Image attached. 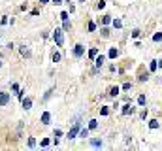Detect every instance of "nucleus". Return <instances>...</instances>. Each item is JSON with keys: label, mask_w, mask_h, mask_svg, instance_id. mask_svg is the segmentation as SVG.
<instances>
[{"label": "nucleus", "mask_w": 162, "mask_h": 151, "mask_svg": "<svg viewBox=\"0 0 162 151\" xmlns=\"http://www.w3.org/2000/svg\"><path fill=\"white\" fill-rule=\"evenodd\" d=\"M53 38H55L57 46H59V47H62V44H64V36H62V30H55V34H53Z\"/></svg>", "instance_id": "obj_1"}, {"label": "nucleus", "mask_w": 162, "mask_h": 151, "mask_svg": "<svg viewBox=\"0 0 162 151\" xmlns=\"http://www.w3.org/2000/svg\"><path fill=\"white\" fill-rule=\"evenodd\" d=\"M79 128H81V125H79V123H74L72 131L68 132V138H70V140H72V138H75V136H77V132H79Z\"/></svg>", "instance_id": "obj_2"}, {"label": "nucleus", "mask_w": 162, "mask_h": 151, "mask_svg": "<svg viewBox=\"0 0 162 151\" xmlns=\"http://www.w3.org/2000/svg\"><path fill=\"white\" fill-rule=\"evenodd\" d=\"M83 53H85V47H83L81 44H77V46L74 47V57H77V59H79V57H83Z\"/></svg>", "instance_id": "obj_3"}, {"label": "nucleus", "mask_w": 162, "mask_h": 151, "mask_svg": "<svg viewBox=\"0 0 162 151\" xmlns=\"http://www.w3.org/2000/svg\"><path fill=\"white\" fill-rule=\"evenodd\" d=\"M8 102H9V96L6 93H0V106H6Z\"/></svg>", "instance_id": "obj_4"}, {"label": "nucleus", "mask_w": 162, "mask_h": 151, "mask_svg": "<svg viewBox=\"0 0 162 151\" xmlns=\"http://www.w3.org/2000/svg\"><path fill=\"white\" fill-rule=\"evenodd\" d=\"M94 59H96V61H94V64H96V68H100V66H102V64H104V61H106V57H104V55H100V57H98V55H96Z\"/></svg>", "instance_id": "obj_5"}, {"label": "nucleus", "mask_w": 162, "mask_h": 151, "mask_svg": "<svg viewBox=\"0 0 162 151\" xmlns=\"http://www.w3.org/2000/svg\"><path fill=\"white\" fill-rule=\"evenodd\" d=\"M49 121H51V113L45 112L44 115H41V123H44V125H49Z\"/></svg>", "instance_id": "obj_6"}, {"label": "nucleus", "mask_w": 162, "mask_h": 151, "mask_svg": "<svg viewBox=\"0 0 162 151\" xmlns=\"http://www.w3.org/2000/svg\"><path fill=\"white\" fill-rule=\"evenodd\" d=\"M123 113H124V115H128V113H134V108H132L130 104H124V108H123Z\"/></svg>", "instance_id": "obj_7"}, {"label": "nucleus", "mask_w": 162, "mask_h": 151, "mask_svg": "<svg viewBox=\"0 0 162 151\" xmlns=\"http://www.w3.org/2000/svg\"><path fill=\"white\" fill-rule=\"evenodd\" d=\"M19 51H21V55H23V57H30V49H27L25 46H21Z\"/></svg>", "instance_id": "obj_8"}, {"label": "nucleus", "mask_w": 162, "mask_h": 151, "mask_svg": "<svg viewBox=\"0 0 162 151\" xmlns=\"http://www.w3.org/2000/svg\"><path fill=\"white\" fill-rule=\"evenodd\" d=\"M30 106H32V100L30 98H23V110H30Z\"/></svg>", "instance_id": "obj_9"}, {"label": "nucleus", "mask_w": 162, "mask_h": 151, "mask_svg": "<svg viewBox=\"0 0 162 151\" xmlns=\"http://www.w3.org/2000/svg\"><path fill=\"white\" fill-rule=\"evenodd\" d=\"M91 144H92V147H102V140L92 138V140H91Z\"/></svg>", "instance_id": "obj_10"}, {"label": "nucleus", "mask_w": 162, "mask_h": 151, "mask_svg": "<svg viewBox=\"0 0 162 151\" xmlns=\"http://www.w3.org/2000/svg\"><path fill=\"white\" fill-rule=\"evenodd\" d=\"M79 134H81V138H87L89 136V128H79Z\"/></svg>", "instance_id": "obj_11"}, {"label": "nucleus", "mask_w": 162, "mask_h": 151, "mask_svg": "<svg viewBox=\"0 0 162 151\" xmlns=\"http://www.w3.org/2000/svg\"><path fill=\"white\" fill-rule=\"evenodd\" d=\"M96 55H98V49H96V47H92V49L89 51V57H91V59H94Z\"/></svg>", "instance_id": "obj_12"}, {"label": "nucleus", "mask_w": 162, "mask_h": 151, "mask_svg": "<svg viewBox=\"0 0 162 151\" xmlns=\"http://www.w3.org/2000/svg\"><path fill=\"white\" fill-rule=\"evenodd\" d=\"M117 55H119V51H117L115 47H113V49H110V57H111V59H115Z\"/></svg>", "instance_id": "obj_13"}, {"label": "nucleus", "mask_w": 162, "mask_h": 151, "mask_svg": "<svg viewBox=\"0 0 162 151\" xmlns=\"http://www.w3.org/2000/svg\"><path fill=\"white\" fill-rule=\"evenodd\" d=\"M96 127H98V121H94V119H92V121L89 123V128H91V131H94Z\"/></svg>", "instance_id": "obj_14"}, {"label": "nucleus", "mask_w": 162, "mask_h": 151, "mask_svg": "<svg viewBox=\"0 0 162 151\" xmlns=\"http://www.w3.org/2000/svg\"><path fill=\"white\" fill-rule=\"evenodd\" d=\"M113 27H115V28H121V27H123L121 19H115V21H113Z\"/></svg>", "instance_id": "obj_15"}, {"label": "nucleus", "mask_w": 162, "mask_h": 151, "mask_svg": "<svg viewBox=\"0 0 162 151\" xmlns=\"http://www.w3.org/2000/svg\"><path fill=\"white\" fill-rule=\"evenodd\" d=\"M117 93H119V87H111V89H110V94H111V96H117Z\"/></svg>", "instance_id": "obj_16"}, {"label": "nucleus", "mask_w": 162, "mask_h": 151, "mask_svg": "<svg viewBox=\"0 0 162 151\" xmlns=\"http://www.w3.org/2000/svg\"><path fill=\"white\" fill-rule=\"evenodd\" d=\"M149 127H151V128H157V127H158V121H157V119H153V121H149Z\"/></svg>", "instance_id": "obj_17"}, {"label": "nucleus", "mask_w": 162, "mask_h": 151, "mask_svg": "<svg viewBox=\"0 0 162 151\" xmlns=\"http://www.w3.org/2000/svg\"><path fill=\"white\" fill-rule=\"evenodd\" d=\"M60 61V53H53V62H59Z\"/></svg>", "instance_id": "obj_18"}, {"label": "nucleus", "mask_w": 162, "mask_h": 151, "mask_svg": "<svg viewBox=\"0 0 162 151\" xmlns=\"http://www.w3.org/2000/svg\"><path fill=\"white\" fill-rule=\"evenodd\" d=\"M36 145V140L34 138H28V147H34Z\"/></svg>", "instance_id": "obj_19"}, {"label": "nucleus", "mask_w": 162, "mask_h": 151, "mask_svg": "<svg viewBox=\"0 0 162 151\" xmlns=\"http://www.w3.org/2000/svg\"><path fill=\"white\" fill-rule=\"evenodd\" d=\"M145 79H149V74H142V76H139V81H145Z\"/></svg>", "instance_id": "obj_20"}, {"label": "nucleus", "mask_w": 162, "mask_h": 151, "mask_svg": "<svg viewBox=\"0 0 162 151\" xmlns=\"http://www.w3.org/2000/svg\"><path fill=\"white\" fill-rule=\"evenodd\" d=\"M138 102H139V104L143 106V104H145V96H143V94H139V98H138Z\"/></svg>", "instance_id": "obj_21"}, {"label": "nucleus", "mask_w": 162, "mask_h": 151, "mask_svg": "<svg viewBox=\"0 0 162 151\" xmlns=\"http://www.w3.org/2000/svg\"><path fill=\"white\" fill-rule=\"evenodd\" d=\"M102 36L107 38V36H110V30H107V28H102Z\"/></svg>", "instance_id": "obj_22"}, {"label": "nucleus", "mask_w": 162, "mask_h": 151, "mask_svg": "<svg viewBox=\"0 0 162 151\" xmlns=\"http://www.w3.org/2000/svg\"><path fill=\"white\" fill-rule=\"evenodd\" d=\"M60 19L66 21V19H68V12H62V13H60Z\"/></svg>", "instance_id": "obj_23"}, {"label": "nucleus", "mask_w": 162, "mask_h": 151, "mask_svg": "<svg viewBox=\"0 0 162 151\" xmlns=\"http://www.w3.org/2000/svg\"><path fill=\"white\" fill-rule=\"evenodd\" d=\"M12 91H13V93H19V85H17V83L12 85Z\"/></svg>", "instance_id": "obj_24"}, {"label": "nucleus", "mask_w": 162, "mask_h": 151, "mask_svg": "<svg viewBox=\"0 0 162 151\" xmlns=\"http://www.w3.org/2000/svg\"><path fill=\"white\" fill-rule=\"evenodd\" d=\"M155 70H157V61L151 62V72H155Z\"/></svg>", "instance_id": "obj_25"}, {"label": "nucleus", "mask_w": 162, "mask_h": 151, "mask_svg": "<svg viewBox=\"0 0 162 151\" xmlns=\"http://www.w3.org/2000/svg\"><path fill=\"white\" fill-rule=\"evenodd\" d=\"M0 25H2V27L8 25V17H2V19H0Z\"/></svg>", "instance_id": "obj_26"}, {"label": "nucleus", "mask_w": 162, "mask_h": 151, "mask_svg": "<svg viewBox=\"0 0 162 151\" xmlns=\"http://www.w3.org/2000/svg\"><path fill=\"white\" fill-rule=\"evenodd\" d=\"M153 40H155V42H158V40H162V32H160V34H155V36H153Z\"/></svg>", "instance_id": "obj_27"}, {"label": "nucleus", "mask_w": 162, "mask_h": 151, "mask_svg": "<svg viewBox=\"0 0 162 151\" xmlns=\"http://www.w3.org/2000/svg\"><path fill=\"white\" fill-rule=\"evenodd\" d=\"M100 113H102V115H107V113H110V110H107V108H102Z\"/></svg>", "instance_id": "obj_28"}, {"label": "nucleus", "mask_w": 162, "mask_h": 151, "mask_svg": "<svg viewBox=\"0 0 162 151\" xmlns=\"http://www.w3.org/2000/svg\"><path fill=\"white\" fill-rule=\"evenodd\" d=\"M107 23H111V19H110V15H106V17H104V25H107Z\"/></svg>", "instance_id": "obj_29"}, {"label": "nucleus", "mask_w": 162, "mask_h": 151, "mask_svg": "<svg viewBox=\"0 0 162 151\" xmlns=\"http://www.w3.org/2000/svg\"><path fill=\"white\" fill-rule=\"evenodd\" d=\"M130 87H132L130 83H124V85H123V91H128V89H130Z\"/></svg>", "instance_id": "obj_30"}, {"label": "nucleus", "mask_w": 162, "mask_h": 151, "mask_svg": "<svg viewBox=\"0 0 162 151\" xmlns=\"http://www.w3.org/2000/svg\"><path fill=\"white\" fill-rule=\"evenodd\" d=\"M49 145V140H41V147H47Z\"/></svg>", "instance_id": "obj_31"}, {"label": "nucleus", "mask_w": 162, "mask_h": 151, "mask_svg": "<svg viewBox=\"0 0 162 151\" xmlns=\"http://www.w3.org/2000/svg\"><path fill=\"white\" fill-rule=\"evenodd\" d=\"M104 6H106V2H104V0H100V2H98V9H102Z\"/></svg>", "instance_id": "obj_32"}, {"label": "nucleus", "mask_w": 162, "mask_h": 151, "mask_svg": "<svg viewBox=\"0 0 162 151\" xmlns=\"http://www.w3.org/2000/svg\"><path fill=\"white\" fill-rule=\"evenodd\" d=\"M94 28H96V25H94L92 21H91V23H89V30H94Z\"/></svg>", "instance_id": "obj_33"}, {"label": "nucleus", "mask_w": 162, "mask_h": 151, "mask_svg": "<svg viewBox=\"0 0 162 151\" xmlns=\"http://www.w3.org/2000/svg\"><path fill=\"white\" fill-rule=\"evenodd\" d=\"M53 2H55V4H62V0H53Z\"/></svg>", "instance_id": "obj_34"}, {"label": "nucleus", "mask_w": 162, "mask_h": 151, "mask_svg": "<svg viewBox=\"0 0 162 151\" xmlns=\"http://www.w3.org/2000/svg\"><path fill=\"white\" fill-rule=\"evenodd\" d=\"M40 4H47V0H40Z\"/></svg>", "instance_id": "obj_35"}, {"label": "nucleus", "mask_w": 162, "mask_h": 151, "mask_svg": "<svg viewBox=\"0 0 162 151\" xmlns=\"http://www.w3.org/2000/svg\"><path fill=\"white\" fill-rule=\"evenodd\" d=\"M0 66H2V64H0Z\"/></svg>", "instance_id": "obj_36"}]
</instances>
